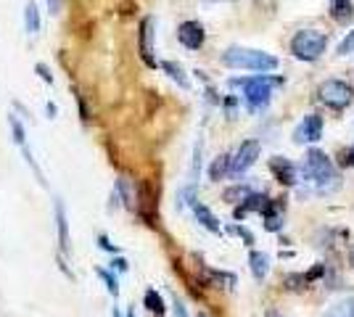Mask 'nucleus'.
Returning <instances> with one entry per match:
<instances>
[{"label": "nucleus", "mask_w": 354, "mask_h": 317, "mask_svg": "<svg viewBox=\"0 0 354 317\" xmlns=\"http://www.w3.org/2000/svg\"><path fill=\"white\" fill-rule=\"evenodd\" d=\"M301 172H304L307 180H312L317 185V193H320V196L336 193L341 188V177H339V172L333 169V162H330L323 151H317V148L307 151L304 162H301Z\"/></svg>", "instance_id": "nucleus-1"}, {"label": "nucleus", "mask_w": 354, "mask_h": 317, "mask_svg": "<svg viewBox=\"0 0 354 317\" xmlns=\"http://www.w3.org/2000/svg\"><path fill=\"white\" fill-rule=\"evenodd\" d=\"M220 61L230 69H249V72H272V69H278L275 56H270L265 50H254V48L241 46L227 48Z\"/></svg>", "instance_id": "nucleus-2"}, {"label": "nucleus", "mask_w": 354, "mask_h": 317, "mask_svg": "<svg viewBox=\"0 0 354 317\" xmlns=\"http://www.w3.org/2000/svg\"><path fill=\"white\" fill-rule=\"evenodd\" d=\"M281 82L283 79L278 77H241V79H230V88H241L246 106L251 111H259L270 104L272 85H281Z\"/></svg>", "instance_id": "nucleus-3"}, {"label": "nucleus", "mask_w": 354, "mask_h": 317, "mask_svg": "<svg viewBox=\"0 0 354 317\" xmlns=\"http://www.w3.org/2000/svg\"><path fill=\"white\" fill-rule=\"evenodd\" d=\"M328 48V35L320 30H299L291 40V53L301 61H317Z\"/></svg>", "instance_id": "nucleus-4"}, {"label": "nucleus", "mask_w": 354, "mask_h": 317, "mask_svg": "<svg viewBox=\"0 0 354 317\" xmlns=\"http://www.w3.org/2000/svg\"><path fill=\"white\" fill-rule=\"evenodd\" d=\"M317 95L330 108H346V106L352 104L354 90L346 82H341V79H325L323 85H320V90H317Z\"/></svg>", "instance_id": "nucleus-5"}, {"label": "nucleus", "mask_w": 354, "mask_h": 317, "mask_svg": "<svg viewBox=\"0 0 354 317\" xmlns=\"http://www.w3.org/2000/svg\"><path fill=\"white\" fill-rule=\"evenodd\" d=\"M259 153H262V146H259V140H246V143H241V148L238 153L233 156V166H230V175L238 177V175H243L249 166H254V162L259 159Z\"/></svg>", "instance_id": "nucleus-6"}, {"label": "nucleus", "mask_w": 354, "mask_h": 317, "mask_svg": "<svg viewBox=\"0 0 354 317\" xmlns=\"http://www.w3.org/2000/svg\"><path fill=\"white\" fill-rule=\"evenodd\" d=\"M53 214H56V230H59V262L66 270V254H69V220H66V206L64 201L56 198L53 204Z\"/></svg>", "instance_id": "nucleus-7"}, {"label": "nucleus", "mask_w": 354, "mask_h": 317, "mask_svg": "<svg viewBox=\"0 0 354 317\" xmlns=\"http://www.w3.org/2000/svg\"><path fill=\"white\" fill-rule=\"evenodd\" d=\"M153 27H156L153 16H146V19L140 21V59L146 61V66H151V69L159 66V61L153 56V35H156Z\"/></svg>", "instance_id": "nucleus-8"}, {"label": "nucleus", "mask_w": 354, "mask_h": 317, "mask_svg": "<svg viewBox=\"0 0 354 317\" xmlns=\"http://www.w3.org/2000/svg\"><path fill=\"white\" fill-rule=\"evenodd\" d=\"M204 37H207V32H204V27L198 21H183L177 27V40L188 50H198V48L204 46Z\"/></svg>", "instance_id": "nucleus-9"}, {"label": "nucleus", "mask_w": 354, "mask_h": 317, "mask_svg": "<svg viewBox=\"0 0 354 317\" xmlns=\"http://www.w3.org/2000/svg\"><path fill=\"white\" fill-rule=\"evenodd\" d=\"M320 135H323V119H320V114H310L296 127L294 140L296 143H315V140H320Z\"/></svg>", "instance_id": "nucleus-10"}, {"label": "nucleus", "mask_w": 354, "mask_h": 317, "mask_svg": "<svg viewBox=\"0 0 354 317\" xmlns=\"http://www.w3.org/2000/svg\"><path fill=\"white\" fill-rule=\"evenodd\" d=\"M270 169H272V175H275V180L281 182V185H296V166L288 162V159H283V156H275V159H270Z\"/></svg>", "instance_id": "nucleus-11"}, {"label": "nucleus", "mask_w": 354, "mask_h": 317, "mask_svg": "<svg viewBox=\"0 0 354 317\" xmlns=\"http://www.w3.org/2000/svg\"><path fill=\"white\" fill-rule=\"evenodd\" d=\"M283 211H286V204H283V198H275V201H270V206L265 209V230L270 233H278L283 227Z\"/></svg>", "instance_id": "nucleus-12"}, {"label": "nucleus", "mask_w": 354, "mask_h": 317, "mask_svg": "<svg viewBox=\"0 0 354 317\" xmlns=\"http://www.w3.org/2000/svg\"><path fill=\"white\" fill-rule=\"evenodd\" d=\"M267 206H270V198L262 196V193H251L243 204H238L236 211H233V217H236V220H243V217L251 214V211H262V214H265Z\"/></svg>", "instance_id": "nucleus-13"}, {"label": "nucleus", "mask_w": 354, "mask_h": 317, "mask_svg": "<svg viewBox=\"0 0 354 317\" xmlns=\"http://www.w3.org/2000/svg\"><path fill=\"white\" fill-rule=\"evenodd\" d=\"M193 214H196V220H198V225L201 227H207L209 233H214V236H220L222 233V227H220V220L212 214V209L209 206H204L201 201H196L193 204Z\"/></svg>", "instance_id": "nucleus-14"}, {"label": "nucleus", "mask_w": 354, "mask_h": 317, "mask_svg": "<svg viewBox=\"0 0 354 317\" xmlns=\"http://www.w3.org/2000/svg\"><path fill=\"white\" fill-rule=\"evenodd\" d=\"M328 8H330V16H333L339 24H349V21L354 19L352 0H330V3H328Z\"/></svg>", "instance_id": "nucleus-15"}, {"label": "nucleus", "mask_w": 354, "mask_h": 317, "mask_svg": "<svg viewBox=\"0 0 354 317\" xmlns=\"http://www.w3.org/2000/svg\"><path fill=\"white\" fill-rule=\"evenodd\" d=\"M143 304H146V309L153 317H164V315H167V307H164L162 294H159L156 288H146V294H143Z\"/></svg>", "instance_id": "nucleus-16"}, {"label": "nucleus", "mask_w": 354, "mask_h": 317, "mask_svg": "<svg viewBox=\"0 0 354 317\" xmlns=\"http://www.w3.org/2000/svg\"><path fill=\"white\" fill-rule=\"evenodd\" d=\"M230 166H233V156L230 153H220L214 162H212V166H209V180H222L225 175H230Z\"/></svg>", "instance_id": "nucleus-17"}, {"label": "nucleus", "mask_w": 354, "mask_h": 317, "mask_svg": "<svg viewBox=\"0 0 354 317\" xmlns=\"http://www.w3.org/2000/svg\"><path fill=\"white\" fill-rule=\"evenodd\" d=\"M249 267H251V275H254L257 280H265L267 270H270V257H267L265 251H251Z\"/></svg>", "instance_id": "nucleus-18"}, {"label": "nucleus", "mask_w": 354, "mask_h": 317, "mask_svg": "<svg viewBox=\"0 0 354 317\" xmlns=\"http://www.w3.org/2000/svg\"><path fill=\"white\" fill-rule=\"evenodd\" d=\"M159 66H162V72H167V75H169V79H175L183 90H188V88H191V79L185 77V69H183L180 64H175V61H162Z\"/></svg>", "instance_id": "nucleus-19"}, {"label": "nucleus", "mask_w": 354, "mask_h": 317, "mask_svg": "<svg viewBox=\"0 0 354 317\" xmlns=\"http://www.w3.org/2000/svg\"><path fill=\"white\" fill-rule=\"evenodd\" d=\"M24 30H27V35H37L40 32V11H37V6L32 0L24 6Z\"/></svg>", "instance_id": "nucleus-20"}, {"label": "nucleus", "mask_w": 354, "mask_h": 317, "mask_svg": "<svg viewBox=\"0 0 354 317\" xmlns=\"http://www.w3.org/2000/svg\"><path fill=\"white\" fill-rule=\"evenodd\" d=\"M95 275L104 280V286H106V291L117 299L119 296V280H117V275H114V270H109V267H95Z\"/></svg>", "instance_id": "nucleus-21"}, {"label": "nucleus", "mask_w": 354, "mask_h": 317, "mask_svg": "<svg viewBox=\"0 0 354 317\" xmlns=\"http://www.w3.org/2000/svg\"><path fill=\"white\" fill-rule=\"evenodd\" d=\"M323 317H354V302L352 299H341V302L333 304L330 309H325Z\"/></svg>", "instance_id": "nucleus-22"}, {"label": "nucleus", "mask_w": 354, "mask_h": 317, "mask_svg": "<svg viewBox=\"0 0 354 317\" xmlns=\"http://www.w3.org/2000/svg\"><path fill=\"white\" fill-rule=\"evenodd\" d=\"M251 196V188H246V185H233V188H227V191H225V201H230V204H238V201H241V204H243V201H246V198Z\"/></svg>", "instance_id": "nucleus-23"}, {"label": "nucleus", "mask_w": 354, "mask_h": 317, "mask_svg": "<svg viewBox=\"0 0 354 317\" xmlns=\"http://www.w3.org/2000/svg\"><path fill=\"white\" fill-rule=\"evenodd\" d=\"M307 283H310L307 275H288V278H286V288H291V291H301Z\"/></svg>", "instance_id": "nucleus-24"}, {"label": "nucleus", "mask_w": 354, "mask_h": 317, "mask_svg": "<svg viewBox=\"0 0 354 317\" xmlns=\"http://www.w3.org/2000/svg\"><path fill=\"white\" fill-rule=\"evenodd\" d=\"M349 53H354V32H349L339 46V56H349Z\"/></svg>", "instance_id": "nucleus-25"}, {"label": "nucleus", "mask_w": 354, "mask_h": 317, "mask_svg": "<svg viewBox=\"0 0 354 317\" xmlns=\"http://www.w3.org/2000/svg\"><path fill=\"white\" fill-rule=\"evenodd\" d=\"M227 233H236V236H241V238L246 241V246H251V243H254V236H251V233H249V230H246V227H241V225H230V227H227Z\"/></svg>", "instance_id": "nucleus-26"}, {"label": "nucleus", "mask_w": 354, "mask_h": 317, "mask_svg": "<svg viewBox=\"0 0 354 317\" xmlns=\"http://www.w3.org/2000/svg\"><path fill=\"white\" fill-rule=\"evenodd\" d=\"M98 246H101L104 251H109V254H119V246H114L106 236H98Z\"/></svg>", "instance_id": "nucleus-27"}, {"label": "nucleus", "mask_w": 354, "mask_h": 317, "mask_svg": "<svg viewBox=\"0 0 354 317\" xmlns=\"http://www.w3.org/2000/svg\"><path fill=\"white\" fill-rule=\"evenodd\" d=\"M109 270H117V272H127V270H130V265H127V259L117 257V259H111V267H109Z\"/></svg>", "instance_id": "nucleus-28"}, {"label": "nucleus", "mask_w": 354, "mask_h": 317, "mask_svg": "<svg viewBox=\"0 0 354 317\" xmlns=\"http://www.w3.org/2000/svg\"><path fill=\"white\" fill-rule=\"evenodd\" d=\"M35 69H37V75L43 77V82H48V85H53V75H50V69H48L45 64H37Z\"/></svg>", "instance_id": "nucleus-29"}, {"label": "nucleus", "mask_w": 354, "mask_h": 317, "mask_svg": "<svg viewBox=\"0 0 354 317\" xmlns=\"http://www.w3.org/2000/svg\"><path fill=\"white\" fill-rule=\"evenodd\" d=\"M172 312H175V317H188V309H185V304L180 302V299H172Z\"/></svg>", "instance_id": "nucleus-30"}, {"label": "nucleus", "mask_w": 354, "mask_h": 317, "mask_svg": "<svg viewBox=\"0 0 354 317\" xmlns=\"http://www.w3.org/2000/svg\"><path fill=\"white\" fill-rule=\"evenodd\" d=\"M341 164H346V166H354V146H352V151L344 156V162Z\"/></svg>", "instance_id": "nucleus-31"}, {"label": "nucleus", "mask_w": 354, "mask_h": 317, "mask_svg": "<svg viewBox=\"0 0 354 317\" xmlns=\"http://www.w3.org/2000/svg\"><path fill=\"white\" fill-rule=\"evenodd\" d=\"M48 6H50L53 14H59V0H48Z\"/></svg>", "instance_id": "nucleus-32"}, {"label": "nucleus", "mask_w": 354, "mask_h": 317, "mask_svg": "<svg viewBox=\"0 0 354 317\" xmlns=\"http://www.w3.org/2000/svg\"><path fill=\"white\" fill-rule=\"evenodd\" d=\"M45 108H48V117H56V104H48Z\"/></svg>", "instance_id": "nucleus-33"}, {"label": "nucleus", "mask_w": 354, "mask_h": 317, "mask_svg": "<svg viewBox=\"0 0 354 317\" xmlns=\"http://www.w3.org/2000/svg\"><path fill=\"white\" fill-rule=\"evenodd\" d=\"M349 265H352V267H354V246H352V249H349Z\"/></svg>", "instance_id": "nucleus-34"}, {"label": "nucleus", "mask_w": 354, "mask_h": 317, "mask_svg": "<svg viewBox=\"0 0 354 317\" xmlns=\"http://www.w3.org/2000/svg\"><path fill=\"white\" fill-rule=\"evenodd\" d=\"M111 317H122V312H119L117 307H114V309H111Z\"/></svg>", "instance_id": "nucleus-35"}, {"label": "nucleus", "mask_w": 354, "mask_h": 317, "mask_svg": "<svg viewBox=\"0 0 354 317\" xmlns=\"http://www.w3.org/2000/svg\"><path fill=\"white\" fill-rule=\"evenodd\" d=\"M124 317H135V309H127V315Z\"/></svg>", "instance_id": "nucleus-36"}, {"label": "nucleus", "mask_w": 354, "mask_h": 317, "mask_svg": "<svg viewBox=\"0 0 354 317\" xmlns=\"http://www.w3.org/2000/svg\"><path fill=\"white\" fill-rule=\"evenodd\" d=\"M267 317H281V315H275V312H267Z\"/></svg>", "instance_id": "nucleus-37"}, {"label": "nucleus", "mask_w": 354, "mask_h": 317, "mask_svg": "<svg viewBox=\"0 0 354 317\" xmlns=\"http://www.w3.org/2000/svg\"><path fill=\"white\" fill-rule=\"evenodd\" d=\"M196 317H209V315H204V312H198V315H196Z\"/></svg>", "instance_id": "nucleus-38"}, {"label": "nucleus", "mask_w": 354, "mask_h": 317, "mask_svg": "<svg viewBox=\"0 0 354 317\" xmlns=\"http://www.w3.org/2000/svg\"><path fill=\"white\" fill-rule=\"evenodd\" d=\"M209 3H222V0H209Z\"/></svg>", "instance_id": "nucleus-39"}]
</instances>
